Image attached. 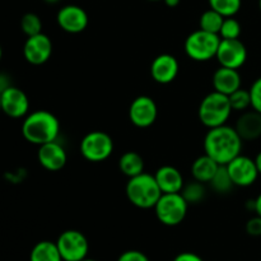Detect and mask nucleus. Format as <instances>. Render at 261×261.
I'll return each instance as SVG.
<instances>
[{
  "label": "nucleus",
  "mask_w": 261,
  "mask_h": 261,
  "mask_svg": "<svg viewBox=\"0 0 261 261\" xmlns=\"http://www.w3.org/2000/svg\"><path fill=\"white\" fill-rule=\"evenodd\" d=\"M242 143L236 129L226 124L208 130L204 138V150L218 165L226 166L241 154Z\"/></svg>",
  "instance_id": "nucleus-1"
},
{
  "label": "nucleus",
  "mask_w": 261,
  "mask_h": 261,
  "mask_svg": "<svg viewBox=\"0 0 261 261\" xmlns=\"http://www.w3.org/2000/svg\"><path fill=\"white\" fill-rule=\"evenodd\" d=\"M22 134L28 143L40 147L58 139L60 121L50 111L38 110L25 116L22 124Z\"/></svg>",
  "instance_id": "nucleus-2"
},
{
  "label": "nucleus",
  "mask_w": 261,
  "mask_h": 261,
  "mask_svg": "<svg viewBox=\"0 0 261 261\" xmlns=\"http://www.w3.org/2000/svg\"><path fill=\"white\" fill-rule=\"evenodd\" d=\"M125 193L130 203L140 209L154 208L163 194L158 186L154 175L145 172L130 177L126 184Z\"/></svg>",
  "instance_id": "nucleus-3"
},
{
  "label": "nucleus",
  "mask_w": 261,
  "mask_h": 261,
  "mask_svg": "<svg viewBox=\"0 0 261 261\" xmlns=\"http://www.w3.org/2000/svg\"><path fill=\"white\" fill-rule=\"evenodd\" d=\"M228 96L213 91L206 94L199 105L198 116L201 124L208 129L226 125L232 114Z\"/></svg>",
  "instance_id": "nucleus-4"
},
{
  "label": "nucleus",
  "mask_w": 261,
  "mask_h": 261,
  "mask_svg": "<svg viewBox=\"0 0 261 261\" xmlns=\"http://www.w3.org/2000/svg\"><path fill=\"white\" fill-rule=\"evenodd\" d=\"M221 37L217 33H211L199 28L190 33L185 40V53L191 60L204 63L216 58Z\"/></svg>",
  "instance_id": "nucleus-5"
},
{
  "label": "nucleus",
  "mask_w": 261,
  "mask_h": 261,
  "mask_svg": "<svg viewBox=\"0 0 261 261\" xmlns=\"http://www.w3.org/2000/svg\"><path fill=\"white\" fill-rule=\"evenodd\" d=\"M189 203L181 193L162 194L154 205L155 217L162 224L175 227L182 223L188 214Z\"/></svg>",
  "instance_id": "nucleus-6"
},
{
  "label": "nucleus",
  "mask_w": 261,
  "mask_h": 261,
  "mask_svg": "<svg viewBox=\"0 0 261 261\" xmlns=\"http://www.w3.org/2000/svg\"><path fill=\"white\" fill-rule=\"evenodd\" d=\"M79 150L84 160L92 163L106 161L114 152V140L107 133L94 130L84 135L81 140Z\"/></svg>",
  "instance_id": "nucleus-7"
},
{
  "label": "nucleus",
  "mask_w": 261,
  "mask_h": 261,
  "mask_svg": "<svg viewBox=\"0 0 261 261\" xmlns=\"http://www.w3.org/2000/svg\"><path fill=\"white\" fill-rule=\"evenodd\" d=\"M58 249L63 261H81L88 256L89 242L87 237L76 229H68L59 236Z\"/></svg>",
  "instance_id": "nucleus-8"
},
{
  "label": "nucleus",
  "mask_w": 261,
  "mask_h": 261,
  "mask_svg": "<svg viewBox=\"0 0 261 261\" xmlns=\"http://www.w3.org/2000/svg\"><path fill=\"white\" fill-rule=\"evenodd\" d=\"M226 167L233 185L240 186V188H247V186L254 185L260 175L255 160L247 157V155L239 154L231 162L227 163Z\"/></svg>",
  "instance_id": "nucleus-9"
},
{
  "label": "nucleus",
  "mask_w": 261,
  "mask_h": 261,
  "mask_svg": "<svg viewBox=\"0 0 261 261\" xmlns=\"http://www.w3.org/2000/svg\"><path fill=\"white\" fill-rule=\"evenodd\" d=\"M158 116V107L149 96H139L133 99L129 107V119L134 126L145 129L152 126Z\"/></svg>",
  "instance_id": "nucleus-10"
},
{
  "label": "nucleus",
  "mask_w": 261,
  "mask_h": 261,
  "mask_svg": "<svg viewBox=\"0 0 261 261\" xmlns=\"http://www.w3.org/2000/svg\"><path fill=\"white\" fill-rule=\"evenodd\" d=\"M216 59L221 66L239 70L247 60V48L240 38L223 40L221 38Z\"/></svg>",
  "instance_id": "nucleus-11"
},
{
  "label": "nucleus",
  "mask_w": 261,
  "mask_h": 261,
  "mask_svg": "<svg viewBox=\"0 0 261 261\" xmlns=\"http://www.w3.org/2000/svg\"><path fill=\"white\" fill-rule=\"evenodd\" d=\"M53 54V42L51 38L45 33L31 36L25 40L23 46L24 59L32 65H42L47 63Z\"/></svg>",
  "instance_id": "nucleus-12"
},
{
  "label": "nucleus",
  "mask_w": 261,
  "mask_h": 261,
  "mask_svg": "<svg viewBox=\"0 0 261 261\" xmlns=\"http://www.w3.org/2000/svg\"><path fill=\"white\" fill-rule=\"evenodd\" d=\"M59 27L68 33H81L88 27L89 18L86 10L78 5H65L56 15Z\"/></svg>",
  "instance_id": "nucleus-13"
},
{
  "label": "nucleus",
  "mask_w": 261,
  "mask_h": 261,
  "mask_svg": "<svg viewBox=\"0 0 261 261\" xmlns=\"http://www.w3.org/2000/svg\"><path fill=\"white\" fill-rule=\"evenodd\" d=\"M30 99L18 87H9L2 93V111L12 119H20L28 115Z\"/></svg>",
  "instance_id": "nucleus-14"
},
{
  "label": "nucleus",
  "mask_w": 261,
  "mask_h": 261,
  "mask_svg": "<svg viewBox=\"0 0 261 261\" xmlns=\"http://www.w3.org/2000/svg\"><path fill=\"white\" fill-rule=\"evenodd\" d=\"M37 158L40 165L45 170L50 171V172H56L65 167L68 154H66L65 148L55 140V142L40 145Z\"/></svg>",
  "instance_id": "nucleus-15"
},
{
  "label": "nucleus",
  "mask_w": 261,
  "mask_h": 261,
  "mask_svg": "<svg viewBox=\"0 0 261 261\" xmlns=\"http://www.w3.org/2000/svg\"><path fill=\"white\" fill-rule=\"evenodd\" d=\"M177 59L171 54H161L150 64V75L153 81L160 84H170L178 74Z\"/></svg>",
  "instance_id": "nucleus-16"
},
{
  "label": "nucleus",
  "mask_w": 261,
  "mask_h": 261,
  "mask_svg": "<svg viewBox=\"0 0 261 261\" xmlns=\"http://www.w3.org/2000/svg\"><path fill=\"white\" fill-rule=\"evenodd\" d=\"M212 83H213L214 91L229 96L241 88V75L237 69L221 66L214 71Z\"/></svg>",
  "instance_id": "nucleus-17"
},
{
  "label": "nucleus",
  "mask_w": 261,
  "mask_h": 261,
  "mask_svg": "<svg viewBox=\"0 0 261 261\" xmlns=\"http://www.w3.org/2000/svg\"><path fill=\"white\" fill-rule=\"evenodd\" d=\"M244 142H252L261 137V114L255 111H244L234 126Z\"/></svg>",
  "instance_id": "nucleus-18"
},
{
  "label": "nucleus",
  "mask_w": 261,
  "mask_h": 261,
  "mask_svg": "<svg viewBox=\"0 0 261 261\" xmlns=\"http://www.w3.org/2000/svg\"><path fill=\"white\" fill-rule=\"evenodd\" d=\"M158 186L163 194L181 193L185 181H184L182 173L173 166H162L154 173Z\"/></svg>",
  "instance_id": "nucleus-19"
},
{
  "label": "nucleus",
  "mask_w": 261,
  "mask_h": 261,
  "mask_svg": "<svg viewBox=\"0 0 261 261\" xmlns=\"http://www.w3.org/2000/svg\"><path fill=\"white\" fill-rule=\"evenodd\" d=\"M218 163L209 157L208 154L204 153L203 155L196 158L191 166V175H193L194 180L199 181L203 184H209L212 178L214 177L216 172L219 168Z\"/></svg>",
  "instance_id": "nucleus-20"
},
{
  "label": "nucleus",
  "mask_w": 261,
  "mask_h": 261,
  "mask_svg": "<svg viewBox=\"0 0 261 261\" xmlns=\"http://www.w3.org/2000/svg\"><path fill=\"white\" fill-rule=\"evenodd\" d=\"M119 168L127 177H134L144 172V160L137 152H126L120 157Z\"/></svg>",
  "instance_id": "nucleus-21"
},
{
  "label": "nucleus",
  "mask_w": 261,
  "mask_h": 261,
  "mask_svg": "<svg viewBox=\"0 0 261 261\" xmlns=\"http://www.w3.org/2000/svg\"><path fill=\"white\" fill-rule=\"evenodd\" d=\"M30 261H63L56 242L41 241L33 246Z\"/></svg>",
  "instance_id": "nucleus-22"
},
{
  "label": "nucleus",
  "mask_w": 261,
  "mask_h": 261,
  "mask_svg": "<svg viewBox=\"0 0 261 261\" xmlns=\"http://www.w3.org/2000/svg\"><path fill=\"white\" fill-rule=\"evenodd\" d=\"M223 15L219 14L218 12H216V10L209 8L208 10H205V12L200 15V19H199V28L203 31H206V32L217 33V35H218L219 31H221L222 24H223Z\"/></svg>",
  "instance_id": "nucleus-23"
},
{
  "label": "nucleus",
  "mask_w": 261,
  "mask_h": 261,
  "mask_svg": "<svg viewBox=\"0 0 261 261\" xmlns=\"http://www.w3.org/2000/svg\"><path fill=\"white\" fill-rule=\"evenodd\" d=\"M209 185L212 186V189L217 194H227L231 191V189L234 185L232 182V178L229 176L228 171H227L226 166H219L218 171H217L214 177L211 180Z\"/></svg>",
  "instance_id": "nucleus-24"
},
{
  "label": "nucleus",
  "mask_w": 261,
  "mask_h": 261,
  "mask_svg": "<svg viewBox=\"0 0 261 261\" xmlns=\"http://www.w3.org/2000/svg\"><path fill=\"white\" fill-rule=\"evenodd\" d=\"M209 8L219 14L227 17H234L240 12L242 5V0H208Z\"/></svg>",
  "instance_id": "nucleus-25"
},
{
  "label": "nucleus",
  "mask_w": 261,
  "mask_h": 261,
  "mask_svg": "<svg viewBox=\"0 0 261 261\" xmlns=\"http://www.w3.org/2000/svg\"><path fill=\"white\" fill-rule=\"evenodd\" d=\"M205 184L194 180L193 182L184 185L181 194L189 204H199L205 198Z\"/></svg>",
  "instance_id": "nucleus-26"
},
{
  "label": "nucleus",
  "mask_w": 261,
  "mask_h": 261,
  "mask_svg": "<svg viewBox=\"0 0 261 261\" xmlns=\"http://www.w3.org/2000/svg\"><path fill=\"white\" fill-rule=\"evenodd\" d=\"M20 28L27 37L38 35V33L42 32L41 18L35 13H25L20 19Z\"/></svg>",
  "instance_id": "nucleus-27"
},
{
  "label": "nucleus",
  "mask_w": 261,
  "mask_h": 261,
  "mask_svg": "<svg viewBox=\"0 0 261 261\" xmlns=\"http://www.w3.org/2000/svg\"><path fill=\"white\" fill-rule=\"evenodd\" d=\"M229 103L233 111H246L249 107H251V96H250V91L244 88L237 89L232 94L228 96Z\"/></svg>",
  "instance_id": "nucleus-28"
},
{
  "label": "nucleus",
  "mask_w": 261,
  "mask_h": 261,
  "mask_svg": "<svg viewBox=\"0 0 261 261\" xmlns=\"http://www.w3.org/2000/svg\"><path fill=\"white\" fill-rule=\"evenodd\" d=\"M219 37L223 40H234L240 38L241 36V24L239 20L233 17L224 18L223 24H222L221 31H219Z\"/></svg>",
  "instance_id": "nucleus-29"
},
{
  "label": "nucleus",
  "mask_w": 261,
  "mask_h": 261,
  "mask_svg": "<svg viewBox=\"0 0 261 261\" xmlns=\"http://www.w3.org/2000/svg\"><path fill=\"white\" fill-rule=\"evenodd\" d=\"M250 96H251V107L255 111L261 114V76L257 78L250 87Z\"/></svg>",
  "instance_id": "nucleus-30"
},
{
  "label": "nucleus",
  "mask_w": 261,
  "mask_h": 261,
  "mask_svg": "<svg viewBox=\"0 0 261 261\" xmlns=\"http://www.w3.org/2000/svg\"><path fill=\"white\" fill-rule=\"evenodd\" d=\"M246 232L252 237L261 236V217L255 216L250 218L246 223Z\"/></svg>",
  "instance_id": "nucleus-31"
},
{
  "label": "nucleus",
  "mask_w": 261,
  "mask_h": 261,
  "mask_svg": "<svg viewBox=\"0 0 261 261\" xmlns=\"http://www.w3.org/2000/svg\"><path fill=\"white\" fill-rule=\"evenodd\" d=\"M117 261H149V259L144 252L138 250H127L120 255Z\"/></svg>",
  "instance_id": "nucleus-32"
},
{
  "label": "nucleus",
  "mask_w": 261,
  "mask_h": 261,
  "mask_svg": "<svg viewBox=\"0 0 261 261\" xmlns=\"http://www.w3.org/2000/svg\"><path fill=\"white\" fill-rule=\"evenodd\" d=\"M173 261H204L199 255L194 252H181L173 259Z\"/></svg>",
  "instance_id": "nucleus-33"
},
{
  "label": "nucleus",
  "mask_w": 261,
  "mask_h": 261,
  "mask_svg": "<svg viewBox=\"0 0 261 261\" xmlns=\"http://www.w3.org/2000/svg\"><path fill=\"white\" fill-rule=\"evenodd\" d=\"M12 86L13 84H12V81H10V76L8 75L7 73L0 71V93H3L5 89H8Z\"/></svg>",
  "instance_id": "nucleus-34"
},
{
  "label": "nucleus",
  "mask_w": 261,
  "mask_h": 261,
  "mask_svg": "<svg viewBox=\"0 0 261 261\" xmlns=\"http://www.w3.org/2000/svg\"><path fill=\"white\" fill-rule=\"evenodd\" d=\"M255 203V208H254V212L257 214V216L261 217V193L257 195V198L254 200Z\"/></svg>",
  "instance_id": "nucleus-35"
},
{
  "label": "nucleus",
  "mask_w": 261,
  "mask_h": 261,
  "mask_svg": "<svg viewBox=\"0 0 261 261\" xmlns=\"http://www.w3.org/2000/svg\"><path fill=\"white\" fill-rule=\"evenodd\" d=\"M163 2H165V4L167 5V7H170V8H176L178 4H180L181 0H163Z\"/></svg>",
  "instance_id": "nucleus-36"
},
{
  "label": "nucleus",
  "mask_w": 261,
  "mask_h": 261,
  "mask_svg": "<svg viewBox=\"0 0 261 261\" xmlns=\"http://www.w3.org/2000/svg\"><path fill=\"white\" fill-rule=\"evenodd\" d=\"M255 163H256L257 171H259V173L261 175V152L257 153V155L255 157Z\"/></svg>",
  "instance_id": "nucleus-37"
},
{
  "label": "nucleus",
  "mask_w": 261,
  "mask_h": 261,
  "mask_svg": "<svg viewBox=\"0 0 261 261\" xmlns=\"http://www.w3.org/2000/svg\"><path fill=\"white\" fill-rule=\"evenodd\" d=\"M46 3H48V4H56V3H59L60 0H45Z\"/></svg>",
  "instance_id": "nucleus-38"
},
{
  "label": "nucleus",
  "mask_w": 261,
  "mask_h": 261,
  "mask_svg": "<svg viewBox=\"0 0 261 261\" xmlns=\"http://www.w3.org/2000/svg\"><path fill=\"white\" fill-rule=\"evenodd\" d=\"M81 261H97V260H94V259H89V257H86V259H83V260H81Z\"/></svg>",
  "instance_id": "nucleus-39"
},
{
  "label": "nucleus",
  "mask_w": 261,
  "mask_h": 261,
  "mask_svg": "<svg viewBox=\"0 0 261 261\" xmlns=\"http://www.w3.org/2000/svg\"><path fill=\"white\" fill-rule=\"evenodd\" d=\"M0 112H2V93H0Z\"/></svg>",
  "instance_id": "nucleus-40"
},
{
  "label": "nucleus",
  "mask_w": 261,
  "mask_h": 261,
  "mask_svg": "<svg viewBox=\"0 0 261 261\" xmlns=\"http://www.w3.org/2000/svg\"><path fill=\"white\" fill-rule=\"evenodd\" d=\"M2 56H3V50H2V46H0V60H2Z\"/></svg>",
  "instance_id": "nucleus-41"
},
{
  "label": "nucleus",
  "mask_w": 261,
  "mask_h": 261,
  "mask_svg": "<svg viewBox=\"0 0 261 261\" xmlns=\"http://www.w3.org/2000/svg\"><path fill=\"white\" fill-rule=\"evenodd\" d=\"M148 2H162V0H148Z\"/></svg>",
  "instance_id": "nucleus-42"
},
{
  "label": "nucleus",
  "mask_w": 261,
  "mask_h": 261,
  "mask_svg": "<svg viewBox=\"0 0 261 261\" xmlns=\"http://www.w3.org/2000/svg\"><path fill=\"white\" fill-rule=\"evenodd\" d=\"M259 8H260V10H261V0H259Z\"/></svg>",
  "instance_id": "nucleus-43"
}]
</instances>
